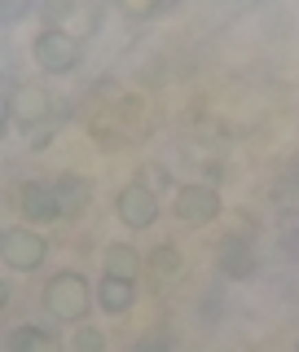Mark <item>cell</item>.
Masks as SVG:
<instances>
[{"instance_id": "16", "label": "cell", "mask_w": 299, "mask_h": 352, "mask_svg": "<svg viewBox=\"0 0 299 352\" xmlns=\"http://www.w3.org/2000/svg\"><path fill=\"white\" fill-rule=\"evenodd\" d=\"M159 5H163V0H119V9H124L128 18H150Z\"/></svg>"}, {"instance_id": "1", "label": "cell", "mask_w": 299, "mask_h": 352, "mask_svg": "<svg viewBox=\"0 0 299 352\" xmlns=\"http://www.w3.org/2000/svg\"><path fill=\"white\" fill-rule=\"evenodd\" d=\"M40 304H44V313L49 317H58V322H71V326H80L84 317H88V304H93V291H88V282L80 278V273H53L49 282H44V291H40Z\"/></svg>"}, {"instance_id": "3", "label": "cell", "mask_w": 299, "mask_h": 352, "mask_svg": "<svg viewBox=\"0 0 299 352\" xmlns=\"http://www.w3.org/2000/svg\"><path fill=\"white\" fill-rule=\"evenodd\" d=\"M172 212H176V220L203 229V225H212L225 207H220V194L212 190V185H181L176 198H172Z\"/></svg>"}, {"instance_id": "4", "label": "cell", "mask_w": 299, "mask_h": 352, "mask_svg": "<svg viewBox=\"0 0 299 352\" xmlns=\"http://www.w3.org/2000/svg\"><path fill=\"white\" fill-rule=\"evenodd\" d=\"M115 212L128 229H150L154 220H159V194H154L146 181H132L115 194Z\"/></svg>"}, {"instance_id": "6", "label": "cell", "mask_w": 299, "mask_h": 352, "mask_svg": "<svg viewBox=\"0 0 299 352\" xmlns=\"http://www.w3.org/2000/svg\"><path fill=\"white\" fill-rule=\"evenodd\" d=\"M53 115V97L44 93L40 84H22L14 97H9V119H14L18 128H36L40 119Z\"/></svg>"}, {"instance_id": "5", "label": "cell", "mask_w": 299, "mask_h": 352, "mask_svg": "<svg viewBox=\"0 0 299 352\" xmlns=\"http://www.w3.org/2000/svg\"><path fill=\"white\" fill-rule=\"evenodd\" d=\"M5 264L14 273H31V269H40L44 256H49V247H44V238L40 234H31V229H5Z\"/></svg>"}, {"instance_id": "12", "label": "cell", "mask_w": 299, "mask_h": 352, "mask_svg": "<svg viewBox=\"0 0 299 352\" xmlns=\"http://www.w3.org/2000/svg\"><path fill=\"white\" fill-rule=\"evenodd\" d=\"M53 190H58V198H62L66 212H75V207H84L88 198H93V185H88L84 176H75V172L58 176V181H53Z\"/></svg>"}, {"instance_id": "18", "label": "cell", "mask_w": 299, "mask_h": 352, "mask_svg": "<svg viewBox=\"0 0 299 352\" xmlns=\"http://www.w3.org/2000/svg\"><path fill=\"white\" fill-rule=\"evenodd\" d=\"M132 352H172V348H168V339L146 335V339H137V348H132Z\"/></svg>"}, {"instance_id": "9", "label": "cell", "mask_w": 299, "mask_h": 352, "mask_svg": "<svg viewBox=\"0 0 299 352\" xmlns=\"http://www.w3.org/2000/svg\"><path fill=\"white\" fill-rule=\"evenodd\" d=\"M132 300H137V286H132L128 278H106L97 282V304L106 308V313H128L132 308Z\"/></svg>"}, {"instance_id": "7", "label": "cell", "mask_w": 299, "mask_h": 352, "mask_svg": "<svg viewBox=\"0 0 299 352\" xmlns=\"http://www.w3.org/2000/svg\"><path fill=\"white\" fill-rule=\"evenodd\" d=\"M216 264H220V273H225V278L242 282V278H251V273H256V251H251L247 238L229 234L225 242H220V251H216Z\"/></svg>"}, {"instance_id": "15", "label": "cell", "mask_w": 299, "mask_h": 352, "mask_svg": "<svg viewBox=\"0 0 299 352\" xmlns=\"http://www.w3.org/2000/svg\"><path fill=\"white\" fill-rule=\"evenodd\" d=\"M71 0H49V5H44V27H58V22H66L71 18Z\"/></svg>"}, {"instance_id": "17", "label": "cell", "mask_w": 299, "mask_h": 352, "mask_svg": "<svg viewBox=\"0 0 299 352\" xmlns=\"http://www.w3.org/2000/svg\"><path fill=\"white\" fill-rule=\"evenodd\" d=\"M141 181H146V185H150V190H154V194H159V190H168V185H172V176H168V172H163V168H146V172H141Z\"/></svg>"}, {"instance_id": "13", "label": "cell", "mask_w": 299, "mask_h": 352, "mask_svg": "<svg viewBox=\"0 0 299 352\" xmlns=\"http://www.w3.org/2000/svg\"><path fill=\"white\" fill-rule=\"evenodd\" d=\"M150 269H154V278H172V273H181V251H176L172 242L154 247L150 251Z\"/></svg>"}, {"instance_id": "8", "label": "cell", "mask_w": 299, "mask_h": 352, "mask_svg": "<svg viewBox=\"0 0 299 352\" xmlns=\"http://www.w3.org/2000/svg\"><path fill=\"white\" fill-rule=\"evenodd\" d=\"M18 198H22V212H27L31 220H58V216H66L58 190H53V185H44V181H27Z\"/></svg>"}, {"instance_id": "19", "label": "cell", "mask_w": 299, "mask_h": 352, "mask_svg": "<svg viewBox=\"0 0 299 352\" xmlns=\"http://www.w3.org/2000/svg\"><path fill=\"white\" fill-rule=\"evenodd\" d=\"M291 181H295V190H299V159L291 163Z\"/></svg>"}, {"instance_id": "11", "label": "cell", "mask_w": 299, "mask_h": 352, "mask_svg": "<svg viewBox=\"0 0 299 352\" xmlns=\"http://www.w3.org/2000/svg\"><path fill=\"white\" fill-rule=\"evenodd\" d=\"M9 352H62V344L40 326H18L9 335Z\"/></svg>"}, {"instance_id": "2", "label": "cell", "mask_w": 299, "mask_h": 352, "mask_svg": "<svg viewBox=\"0 0 299 352\" xmlns=\"http://www.w3.org/2000/svg\"><path fill=\"white\" fill-rule=\"evenodd\" d=\"M31 58H36L40 71L66 75V71H75V66H80V44L66 36V31H58V27H44L40 36L31 40Z\"/></svg>"}, {"instance_id": "14", "label": "cell", "mask_w": 299, "mask_h": 352, "mask_svg": "<svg viewBox=\"0 0 299 352\" xmlns=\"http://www.w3.org/2000/svg\"><path fill=\"white\" fill-rule=\"evenodd\" d=\"M71 352H106V335H102V330H93V326H75Z\"/></svg>"}, {"instance_id": "10", "label": "cell", "mask_w": 299, "mask_h": 352, "mask_svg": "<svg viewBox=\"0 0 299 352\" xmlns=\"http://www.w3.org/2000/svg\"><path fill=\"white\" fill-rule=\"evenodd\" d=\"M106 273L110 278H128V282H137V273H141V256H137V247H128V242H115V247H106Z\"/></svg>"}]
</instances>
